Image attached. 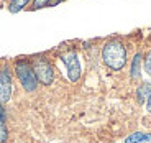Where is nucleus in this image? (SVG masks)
<instances>
[{
	"label": "nucleus",
	"mask_w": 151,
	"mask_h": 143,
	"mask_svg": "<svg viewBox=\"0 0 151 143\" xmlns=\"http://www.w3.org/2000/svg\"><path fill=\"white\" fill-rule=\"evenodd\" d=\"M12 95V76L8 68L0 71V102H8Z\"/></svg>",
	"instance_id": "nucleus-5"
},
{
	"label": "nucleus",
	"mask_w": 151,
	"mask_h": 143,
	"mask_svg": "<svg viewBox=\"0 0 151 143\" xmlns=\"http://www.w3.org/2000/svg\"><path fill=\"white\" fill-rule=\"evenodd\" d=\"M146 109H148V112L151 113V94H150V97H148V100H146Z\"/></svg>",
	"instance_id": "nucleus-13"
},
{
	"label": "nucleus",
	"mask_w": 151,
	"mask_h": 143,
	"mask_svg": "<svg viewBox=\"0 0 151 143\" xmlns=\"http://www.w3.org/2000/svg\"><path fill=\"white\" fill-rule=\"evenodd\" d=\"M102 59L104 63L113 71H118L127 63V49L123 43L118 40H110L102 48Z\"/></svg>",
	"instance_id": "nucleus-1"
},
{
	"label": "nucleus",
	"mask_w": 151,
	"mask_h": 143,
	"mask_svg": "<svg viewBox=\"0 0 151 143\" xmlns=\"http://www.w3.org/2000/svg\"><path fill=\"white\" fill-rule=\"evenodd\" d=\"M63 63L66 64L69 81L71 82H77L81 77V63H79L77 54L74 51H68L66 54H63Z\"/></svg>",
	"instance_id": "nucleus-4"
},
{
	"label": "nucleus",
	"mask_w": 151,
	"mask_h": 143,
	"mask_svg": "<svg viewBox=\"0 0 151 143\" xmlns=\"http://www.w3.org/2000/svg\"><path fill=\"white\" fill-rule=\"evenodd\" d=\"M33 71L36 74L38 82L45 84V86H49L54 79V72H53V66L45 59V58H35L33 59Z\"/></svg>",
	"instance_id": "nucleus-3"
},
{
	"label": "nucleus",
	"mask_w": 151,
	"mask_h": 143,
	"mask_svg": "<svg viewBox=\"0 0 151 143\" xmlns=\"http://www.w3.org/2000/svg\"><path fill=\"white\" fill-rule=\"evenodd\" d=\"M145 71H146L148 76H151V51L145 58Z\"/></svg>",
	"instance_id": "nucleus-11"
},
{
	"label": "nucleus",
	"mask_w": 151,
	"mask_h": 143,
	"mask_svg": "<svg viewBox=\"0 0 151 143\" xmlns=\"http://www.w3.org/2000/svg\"><path fill=\"white\" fill-rule=\"evenodd\" d=\"M150 140H151V135L136 132V133H132L128 138L125 140V143H141V142H150Z\"/></svg>",
	"instance_id": "nucleus-8"
},
{
	"label": "nucleus",
	"mask_w": 151,
	"mask_h": 143,
	"mask_svg": "<svg viewBox=\"0 0 151 143\" xmlns=\"http://www.w3.org/2000/svg\"><path fill=\"white\" fill-rule=\"evenodd\" d=\"M150 94H151V84L145 82V84H141V86L138 87V90H136V99H138L140 104H143L145 100H148Z\"/></svg>",
	"instance_id": "nucleus-6"
},
{
	"label": "nucleus",
	"mask_w": 151,
	"mask_h": 143,
	"mask_svg": "<svg viewBox=\"0 0 151 143\" xmlns=\"http://www.w3.org/2000/svg\"><path fill=\"white\" fill-rule=\"evenodd\" d=\"M141 76V54L136 53L132 63V79H140Z\"/></svg>",
	"instance_id": "nucleus-7"
},
{
	"label": "nucleus",
	"mask_w": 151,
	"mask_h": 143,
	"mask_svg": "<svg viewBox=\"0 0 151 143\" xmlns=\"http://www.w3.org/2000/svg\"><path fill=\"white\" fill-rule=\"evenodd\" d=\"M0 117L5 118V112H4V107H2V102H0Z\"/></svg>",
	"instance_id": "nucleus-14"
},
{
	"label": "nucleus",
	"mask_w": 151,
	"mask_h": 143,
	"mask_svg": "<svg viewBox=\"0 0 151 143\" xmlns=\"http://www.w3.org/2000/svg\"><path fill=\"white\" fill-rule=\"evenodd\" d=\"M28 2H30V0H12V4H10V12L17 13V12L23 10V8L27 7Z\"/></svg>",
	"instance_id": "nucleus-9"
},
{
	"label": "nucleus",
	"mask_w": 151,
	"mask_h": 143,
	"mask_svg": "<svg viewBox=\"0 0 151 143\" xmlns=\"http://www.w3.org/2000/svg\"><path fill=\"white\" fill-rule=\"evenodd\" d=\"M15 72H17V77H18V81L22 82V86H23L25 90L33 92V90L38 87L36 74H35V71H33V66H31L28 61H23V59L17 61Z\"/></svg>",
	"instance_id": "nucleus-2"
},
{
	"label": "nucleus",
	"mask_w": 151,
	"mask_h": 143,
	"mask_svg": "<svg viewBox=\"0 0 151 143\" xmlns=\"http://www.w3.org/2000/svg\"><path fill=\"white\" fill-rule=\"evenodd\" d=\"M5 118L4 117H0V143H4L7 140L8 133H7V127H5Z\"/></svg>",
	"instance_id": "nucleus-10"
},
{
	"label": "nucleus",
	"mask_w": 151,
	"mask_h": 143,
	"mask_svg": "<svg viewBox=\"0 0 151 143\" xmlns=\"http://www.w3.org/2000/svg\"><path fill=\"white\" fill-rule=\"evenodd\" d=\"M49 5V0H33V8H43Z\"/></svg>",
	"instance_id": "nucleus-12"
}]
</instances>
